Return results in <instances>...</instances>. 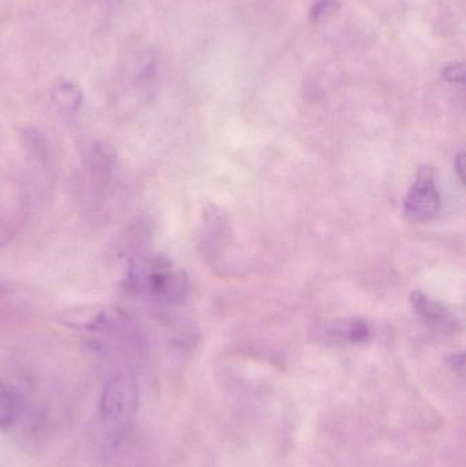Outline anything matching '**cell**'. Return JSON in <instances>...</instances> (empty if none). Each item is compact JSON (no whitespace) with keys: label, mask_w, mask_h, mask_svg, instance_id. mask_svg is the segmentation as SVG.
I'll list each match as a JSON object with an SVG mask.
<instances>
[{"label":"cell","mask_w":466,"mask_h":467,"mask_svg":"<svg viewBox=\"0 0 466 467\" xmlns=\"http://www.w3.org/2000/svg\"><path fill=\"white\" fill-rule=\"evenodd\" d=\"M123 285L131 296L163 306L182 304L189 290L185 271L169 258L158 254L131 258Z\"/></svg>","instance_id":"cell-1"},{"label":"cell","mask_w":466,"mask_h":467,"mask_svg":"<svg viewBox=\"0 0 466 467\" xmlns=\"http://www.w3.org/2000/svg\"><path fill=\"white\" fill-rule=\"evenodd\" d=\"M139 409V387L131 375L114 376L101 391L98 417L101 431L111 446L119 443L133 425Z\"/></svg>","instance_id":"cell-2"},{"label":"cell","mask_w":466,"mask_h":467,"mask_svg":"<svg viewBox=\"0 0 466 467\" xmlns=\"http://www.w3.org/2000/svg\"><path fill=\"white\" fill-rule=\"evenodd\" d=\"M70 326L119 342H134L139 337L136 320L119 307L98 306L74 310L66 317Z\"/></svg>","instance_id":"cell-3"},{"label":"cell","mask_w":466,"mask_h":467,"mask_svg":"<svg viewBox=\"0 0 466 467\" xmlns=\"http://www.w3.org/2000/svg\"><path fill=\"white\" fill-rule=\"evenodd\" d=\"M440 207V197L435 183L434 171L430 167H421L405 199V213L412 221L429 222L437 215Z\"/></svg>","instance_id":"cell-4"},{"label":"cell","mask_w":466,"mask_h":467,"mask_svg":"<svg viewBox=\"0 0 466 467\" xmlns=\"http://www.w3.org/2000/svg\"><path fill=\"white\" fill-rule=\"evenodd\" d=\"M410 299L416 312L427 326L442 332H453L457 329L456 318L442 305L438 304L426 294L413 293Z\"/></svg>","instance_id":"cell-5"},{"label":"cell","mask_w":466,"mask_h":467,"mask_svg":"<svg viewBox=\"0 0 466 467\" xmlns=\"http://www.w3.org/2000/svg\"><path fill=\"white\" fill-rule=\"evenodd\" d=\"M322 334L327 339L341 343H364L369 339L371 329L368 324L360 318H347V320H336L323 327Z\"/></svg>","instance_id":"cell-6"},{"label":"cell","mask_w":466,"mask_h":467,"mask_svg":"<svg viewBox=\"0 0 466 467\" xmlns=\"http://www.w3.org/2000/svg\"><path fill=\"white\" fill-rule=\"evenodd\" d=\"M114 161L111 152L103 145L92 148L88 159V178L96 191H104L109 186L114 171Z\"/></svg>","instance_id":"cell-7"},{"label":"cell","mask_w":466,"mask_h":467,"mask_svg":"<svg viewBox=\"0 0 466 467\" xmlns=\"http://www.w3.org/2000/svg\"><path fill=\"white\" fill-rule=\"evenodd\" d=\"M24 400L13 387L0 380V427H8L21 417Z\"/></svg>","instance_id":"cell-8"},{"label":"cell","mask_w":466,"mask_h":467,"mask_svg":"<svg viewBox=\"0 0 466 467\" xmlns=\"http://www.w3.org/2000/svg\"><path fill=\"white\" fill-rule=\"evenodd\" d=\"M52 100L62 111L74 114L82 103V92L70 81H60L52 89Z\"/></svg>","instance_id":"cell-9"},{"label":"cell","mask_w":466,"mask_h":467,"mask_svg":"<svg viewBox=\"0 0 466 467\" xmlns=\"http://www.w3.org/2000/svg\"><path fill=\"white\" fill-rule=\"evenodd\" d=\"M443 76H445V78L448 79V81L460 82V84H464V65H462V63H457V65L449 66V67L443 71Z\"/></svg>","instance_id":"cell-10"},{"label":"cell","mask_w":466,"mask_h":467,"mask_svg":"<svg viewBox=\"0 0 466 467\" xmlns=\"http://www.w3.org/2000/svg\"><path fill=\"white\" fill-rule=\"evenodd\" d=\"M336 5H337L333 0H320V2H317L316 5L312 7V18L319 19L320 16L327 14L328 11H333L334 8H336Z\"/></svg>","instance_id":"cell-11"},{"label":"cell","mask_w":466,"mask_h":467,"mask_svg":"<svg viewBox=\"0 0 466 467\" xmlns=\"http://www.w3.org/2000/svg\"><path fill=\"white\" fill-rule=\"evenodd\" d=\"M456 167H457V170H459V172H460V178H464V155H460V156H457V161H456Z\"/></svg>","instance_id":"cell-12"},{"label":"cell","mask_w":466,"mask_h":467,"mask_svg":"<svg viewBox=\"0 0 466 467\" xmlns=\"http://www.w3.org/2000/svg\"><path fill=\"white\" fill-rule=\"evenodd\" d=\"M5 293V285H3V282H0V296H3V294Z\"/></svg>","instance_id":"cell-13"}]
</instances>
